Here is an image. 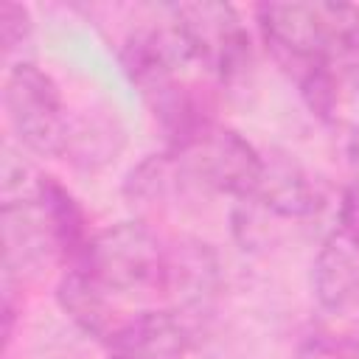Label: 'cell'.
<instances>
[{
  "mask_svg": "<svg viewBox=\"0 0 359 359\" xmlns=\"http://www.w3.org/2000/svg\"><path fill=\"white\" fill-rule=\"evenodd\" d=\"M171 14L191 62L202 65L222 87H241L252 76V39L230 3H180L171 6Z\"/></svg>",
  "mask_w": 359,
  "mask_h": 359,
  "instance_id": "6da1fadb",
  "label": "cell"
},
{
  "mask_svg": "<svg viewBox=\"0 0 359 359\" xmlns=\"http://www.w3.org/2000/svg\"><path fill=\"white\" fill-rule=\"evenodd\" d=\"M3 109L11 137L36 157H59L67 143L70 115L59 84L34 62L8 67L3 84Z\"/></svg>",
  "mask_w": 359,
  "mask_h": 359,
  "instance_id": "7a4b0ae2",
  "label": "cell"
},
{
  "mask_svg": "<svg viewBox=\"0 0 359 359\" xmlns=\"http://www.w3.org/2000/svg\"><path fill=\"white\" fill-rule=\"evenodd\" d=\"M165 247L143 219H126L98 230L79 266H84L107 292H140L160 286Z\"/></svg>",
  "mask_w": 359,
  "mask_h": 359,
  "instance_id": "3957f363",
  "label": "cell"
},
{
  "mask_svg": "<svg viewBox=\"0 0 359 359\" xmlns=\"http://www.w3.org/2000/svg\"><path fill=\"white\" fill-rule=\"evenodd\" d=\"M160 289L191 328L199 320L213 317L224 294V266L216 247L196 236L174 238L165 247Z\"/></svg>",
  "mask_w": 359,
  "mask_h": 359,
  "instance_id": "277c9868",
  "label": "cell"
},
{
  "mask_svg": "<svg viewBox=\"0 0 359 359\" xmlns=\"http://www.w3.org/2000/svg\"><path fill=\"white\" fill-rule=\"evenodd\" d=\"M255 22L266 50L289 79L317 62H331L325 3H261Z\"/></svg>",
  "mask_w": 359,
  "mask_h": 359,
  "instance_id": "5b68a950",
  "label": "cell"
},
{
  "mask_svg": "<svg viewBox=\"0 0 359 359\" xmlns=\"http://www.w3.org/2000/svg\"><path fill=\"white\" fill-rule=\"evenodd\" d=\"M202 191L250 199L264 174V154L236 129L213 126L194 149L182 151Z\"/></svg>",
  "mask_w": 359,
  "mask_h": 359,
  "instance_id": "8992f818",
  "label": "cell"
},
{
  "mask_svg": "<svg viewBox=\"0 0 359 359\" xmlns=\"http://www.w3.org/2000/svg\"><path fill=\"white\" fill-rule=\"evenodd\" d=\"M3 283L22 289L59 255L36 199L3 205Z\"/></svg>",
  "mask_w": 359,
  "mask_h": 359,
  "instance_id": "52a82bcc",
  "label": "cell"
},
{
  "mask_svg": "<svg viewBox=\"0 0 359 359\" xmlns=\"http://www.w3.org/2000/svg\"><path fill=\"white\" fill-rule=\"evenodd\" d=\"M194 328L174 309H143L118 323L107 342L109 359H185Z\"/></svg>",
  "mask_w": 359,
  "mask_h": 359,
  "instance_id": "ba28073f",
  "label": "cell"
},
{
  "mask_svg": "<svg viewBox=\"0 0 359 359\" xmlns=\"http://www.w3.org/2000/svg\"><path fill=\"white\" fill-rule=\"evenodd\" d=\"M255 199L275 219H311L325 205V191L320 180L286 151H272L264 157V174Z\"/></svg>",
  "mask_w": 359,
  "mask_h": 359,
  "instance_id": "9c48e42d",
  "label": "cell"
},
{
  "mask_svg": "<svg viewBox=\"0 0 359 359\" xmlns=\"http://www.w3.org/2000/svg\"><path fill=\"white\" fill-rule=\"evenodd\" d=\"M191 191H202V188L194 180L185 157L177 151H168V149L163 154L143 157L126 174L123 188H121L126 205L137 213V219L157 216V213L180 205V199Z\"/></svg>",
  "mask_w": 359,
  "mask_h": 359,
  "instance_id": "30bf717a",
  "label": "cell"
},
{
  "mask_svg": "<svg viewBox=\"0 0 359 359\" xmlns=\"http://www.w3.org/2000/svg\"><path fill=\"white\" fill-rule=\"evenodd\" d=\"M143 98L165 135L168 151H177V154L188 151L213 129L205 98L194 87H188L182 79H171L143 93Z\"/></svg>",
  "mask_w": 359,
  "mask_h": 359,
  "instance_id": "8fae6325",
  "label": "cell"
},
{
  "mask_svg": "<svg viewBox=\"0 0 359 359\" xmlns=\"http://www.w3.org/2000/svg\"><path fill=\"white\" fill-rule=\"evenodd\" d=\"M311 292L320 309L342 314L359 300V241L334 230L311 261Z\"/></svg>",
  "mask_w": 359,
  "mask_h": 359,
  "instance_id": "7c38bea8",
  "label": "cell"
},
{
  "mask_svg": "<svg viewBox=\"0 0 359 359\" xmlns=\"http://www.w3.org/2000/svg\"><path fill=\"white\" fill-rule=\"evenodd\" d=\"M123 146H126V132L118 115L109 109H87L70 118L67 143L62 154L79 171H101L118 160Z\"/></svg>",
  "mask_w": 359,
  "mask_h": 359,
  "instance_id": "4fadbf2b",
  "label": "cell"
},
{
  "mask_svg": "<svg viewBox=\"0 0 359 359\" xmlns=\"http://www.w3.org/2000/svg\"><path fill=\"white\" fill-rule=\"evenodd\" d=\"M56 303H59L62 314L87 337L107 339L115 328L107 289L84 266H73L59 278Z\"/></svg>",
  "mask_w": 359,
  "mask_h": 359,
  "instance_id": "5bb4252c",
  "label": "cell"
},
{
  "mask_svg": "<svg viewBox=\"0 0 359 359\" xmlns=\"http://www.w3.org/2000/svg\"><path fill=\"white\" fill-rule=\"evenodd\" d=\"M36 205L48 222V230L59 247V255L81 258L93 236H87V213L73 196V191L62 185L56 177L42 174L36 185Z\"/></svg>",
  "mask_w": 359,
  "mask_h": 359,
  "instance_id": "9a60e30c",
  "label": "cell"
},
{
  "mask_svg": "<svg viewBox=\"0 0 359 359\" xmlns=\"http://www.w3.org/2000/svg\"><path fill=\"white\" fill-rule=\"evenodd\" d=\"M328 11V59L337 76L359 90V6L325 3Z\"/></svg>",
  "mask_w": 359,
  "mask_h": 359,
  "instance_id": "2e32d148",
  "label": "cell"
},
{
  "mask_svg": "<svg viewBox=\"0 0 359 359\" xmlns=\"http://www.w3.org/2000/svg\"><path fill=\"white\" fill-rule=\"evenodd\" d=\"M39 177L42 174L34 171V165L28 160V151L14 137H6L3 154H0V194H3V205L36 199Z\"/></svg>",
  "mask_w": 359,
  "mask_h": 359,
  "instance_id": "e0dca14e",
  "label": "cell"
},
{
  "mask_svg": "<svg viewBox=\"0 0 359 359\" xmlns=\"http://www.w3.org/2000/svg\"><path fill=\"white\" fill-rule=\"evenodd\" d=\"M297 93L311 115L320 121H331L339 104V76L331 67V62H317L294 76Z\"/></svg>",
  "mask_w": 359,
  "mask_h": 359,
  "instance_id": "ac0fdd59",
  "label": "cell"
},
{
  "mask_svg": "<svg viewBox=\"0 0 359 359\" xmlns=\"http://www.w3.org/2000/svg\"><path fill=\"white\" fill-rule=\"evenodd\" d=\"M34 45V20L31 11L20 3H3L0 6V48L8 67L34 62L31 59Z\"/></svg>",
  "mask_w": 359,
  "mask_h": 359,
  "instance_id": "d6986e66",
  "label": "cell"
},
{
  "mask_svg": "<svg viewBox=\"0 0 359 359\" xmlns=\"http://www.w3.org/2000/svg\"><path fill=\"white\" fill-rule=\"evenodd\" d=\"M266 216H272V213H269L255 196L238 199V205H236L233 213H230V222H233V236H236V241L241 244V250L255 252V250L272 244Z\"/></svg>",
  "mask_w": 359,
  "mask_h": 359,
  "instance_id": "ffe728a7",
  "label": "cell"
},
{
  "mask_svg": "<svg viewBox=\"0 0 359 359\" xmlns=\"http://www.w3.org/2000/svg\"><path fill=\"white\" fill-rule=\"evenodd\" d=\"M292 359H342V345L323 331H311L294 345Z\"/></svg>",
  "mask_w": 359,
  "mask_h": 359,
  "instance_id": "44dd1931",
  "label": "cell"
},
{
  "mask_svg": "<svg viewBox=\"0 0 359 359\" xmlns=\"http://www.w3.org/2000/svg\"><path fill=\"white\" fill-rule=\"evenodd\" d=\"M345 165H348V194L359 202V123H351L345 132Z\"/></svg>",
  "mask_w": 359,
  "mask_h": 359,
  "instance_id": "7402d4cb",
  "label": "cell"
},
{
  "mask_svg": "<svg viewBox=\"0 0 359 359\" xmlns=\"http://www.w3.org/2000/svg\"><path fill=\"white\" fill-rule=\"evenodd\" d=\"M342 359H359V334L342 345Z\"/></svg>",
  "mask_w": 359,
  "mask_h": 359,
  "instance_id": "603a6c76",
  "label": "cell"
}]
</instances>
